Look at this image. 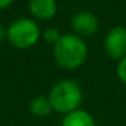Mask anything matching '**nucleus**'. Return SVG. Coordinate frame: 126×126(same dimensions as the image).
<instances>
[{"instance_id": "1", "label": "nucleus", "mask_w": 126, "mask_h": 126, "mask_svg": "<svg viewBox=\"0 0 126 126\" xmlns=\"http://www.w3.org/2000/svg\"><path fill=\"white\" fill-rule=\"evenodd\" d=\"M53 57L60 68L75 71L81 68L88 58V46L84 38L73 33H66L53 45Z\"/></svg>"}, {"instance_id": "2", "label": "nucleus", "mask_w": 126, "mask_h": 126, "mask_svg": "<svg viewBox=\"0 0 126 126\" xmlns=\"http://www.w3.org/2000/svg\"><path fill=\"white\" fill-rule=\"evenodd\" d=\"M47 98L52 103L53 111L65 115L80 109L83 102V90L75 80L61 79L52 85Z\"/></svg>"}, {"instance_id": "3", "label": "nucleus", "mask_w": 126, "mask_h": 126, "mask_svg": "<svg viewBox=\"0 0 126 126\" xmlns=\"http://www.w3.org/2000/svg\"><path fill=\"white\" fill-rule=\"evenodd\" d=\"M42 31L31 18H19L7 27V41L16 49H30L38 44Z\"/></svg>"}, {"instance_id": "4", "label": "nucleus", "mask_w": 126, "mask_h": 126, "mask_svg": "<svg viewBox=\"0 0 126 126\" xmlns=\"http://www.w3.org/2000/svg\"><path fill=\"white\" fill-rule=\"evenodd\" d=\"M103 50L111 60L119 61L126 56V27L114 26L106 33L103 39Z\"/></svg>"}, {"instance_id": "5", "label": "nucleus", "mask_w": 126, "mask_h": 126, "mask_svg": "<svg viewBox=\"0 0 126 126\" xmlns=\"http://www.w3.org/2000/svg\"><path fill=\"white\" fill-rule=\"evenodd\" d=\"M71 29L73 34L81 38L92 37L99 30V19L91 11H79L71 18Z\"/></svg>"}, {"instance_id": "6", "label": "nucleus", "mask_w": 126, "mask_h": 126, "mask_svg": "<svg viewBox=\"0 0 126 126\" xmlns=\"http://www.w3.org/2000/svg\"><path fill=\"white\" fill-rule=\"evenodd\" d=\"M29 12L34 20L46 22L57 14V1L56 0H29Z\"/></svg>"}, {"instance_id": "7", "label": "nucleus", "mask_w": 126, "mask_h": 126, "mask_svg": "<svg viewBox=\"0 0 126 126\" xmlns=\"http://www.w3.org/2000/svg\"><path fill=\"white\" fill-rule=\"evenodd\" d=\"M61 126H96V122L87 110L77 109L64 115Z\"/></svg>"}, {"instance_id": "8", "label": "nucleus", "mask_w": 126, "mask_h": 126, "mask_svg": "<svg viewBox=\"0 0 126 126\" xmlns=\"http://www.w3.org/2000/svg\"><path fill=\"white\" fill-rule=\"evenodd\" d=\"M29 109H30V112L34 117H39V118L47 117L53 111V107H52V103H50L49 98L44 96V95L34 98L30 102V107Z\"/></svg>"}, {"instance_id": "9", "label": "nucleus", "mask_w": 126, "mask_h": 126, "mask_svg": "<svg viewBox=\"0 0 126 126\" xmlns=\"http://www.w3.org/2000/svg\"><path fill=\"white\" fill-rule=\"evenodd\" d=\"M61 35H63V34H61L56 27H47V29H45L44 33H42V37H44L45 42H46V44H50V45L57 44V41L60 39Z\"/></svg>"}, {"instance_id": "10", "label": "nucleus", "mask_w": 126, "mask_h": 126, "mask_svg": "<svg viewBox=\"0 0 126 126\" xmlns=\"http://www.w3.org/2000/svg\"><path fill=\"white\" fill-rule=\"evenodd\" d=\"M115 72H117V77L119 79V81L126 85V56L118 61Z\"/></svg>"}, {"instance_id": "11", "label": "nucleus", "mask_w": 126, "mask_h": 126, "mask_svg": "<svg viewBox=\"0 0 126 126\" xmlns=\"http://www.w3.org/2000/svg\"><path fill=\"white\" fill-rule=\"evenodd\" d=\"M12 3H14V0H0V11L8 8Z\"/></svg>"}, {"instance_id": "12", "label": "nucleus", "mask_w": 126, "mask_h": 126, "mask_svg": "<svg viewBox=\"0 0 126 126\" xmlns=\"http://www.w3.org/2000/svg\"><path fill=\"white\" fill-rule=\"evenodd\" d=\"M4 39H7V29L0 25V42H3Z\"/></svg>"}]
</instances>
